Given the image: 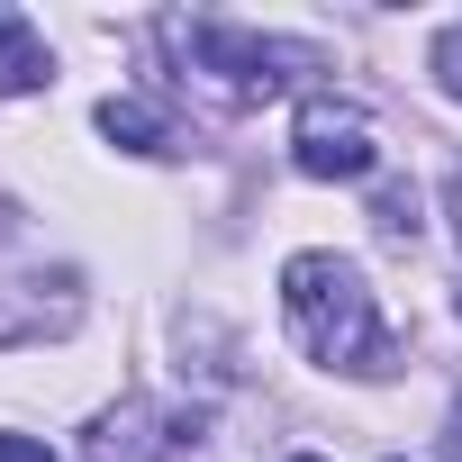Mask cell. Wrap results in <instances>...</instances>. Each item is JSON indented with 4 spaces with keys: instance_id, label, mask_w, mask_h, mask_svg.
Wrapping results in <instances>:
<instances>
[{
    "instance_id": "cell-1",
    "label": "cell",
    "mask_w": 462,
    "mask_h": 462,
    "mask_svg": "<svg viewBox=\"0 0 462 462\" xmlns=\"http://www.w3.org/2000/svg\"><path fill=\"white\" fill-rule=\"evenodd\" d=\"M282 309H291V336L309 363L327 372H390V336H381V309L363 291V273L345 254H291L282 263Z\"/></svg>"
},
{
    "instance_id": "cell-2",
    "label": "cell",
    "mask_w": 462,
    "mask_h": 462,
    "mask_svg": "<svg viewBox=\"0 0 462 462\" xmlns=\"http://www.w3.org/2000/svg\"><path fill=\"white\" fill-rule=\"evenodd\" d=\"M199 408H172V399H118L82 444H91V462H190L199 453Z\"/></svg>"
},
{
    "instance_id": "cell-3",
    "label": "cell",
    "mask_w": 462,
    "mask_h": 462,
    "mask_svg": "<svg viewBox=\"0 0 462 462\" xmlns=\"http://www.w3.org/2000/svg\"><path fill=\"white\" fill-rule=\"evenodd\" d=\"M181 46H190L199 73H217L226 91H245V100H273L291 73L318 64L309 46H282V37H254V28H181Z\"/></svg>"
},
{
    "instance_id": "cell-4",
    "label": "cell",
    "mask_w": 462,
    "mask_h": 462,
    "mask_svg": "<svg viewBox=\"0 0 462 462\" xmlns=\"http://www.w3.org/2000/svg\"><path fill=\"white\" fill-rule=\"evenodd\" d=\"M291 163H300L309 181H363V172L381 163V136H372L363 109H345V100H309L300 127H291Z\"/></svg>"
},
{
    "instance_id": "cell-5",
    "label": "cell",
    "mask_w": 462,
    "mask_h": 462,
    "mask_svg": "<svg viewBox=\"0 0 462 462\" xmlns=\"http://www.w3.org/2000/svg\"><path fill=\"white\" fill-rule=\"evenodd\" d=\"M46 37L19 19V10H0V91H46Z\"/></svg>"
},
{
    "instance_id": "cell-6",
    "label": "cell",
    "mask_w": 462,
    "mask_h": 462,
    "mask_svg": "<svg viewBox=\"0 0 462 462\" xmlns=\"http://www.w3.org/2000/svg\"><path fill=\"white\" fill-rule=\"evenodd\" d=\"M100 136H118L127 154H172V127L145 100H100Z\"/></svg>"
},
{
    "instance_id": "cell-7",
    "label": "cell",
    "mask_w": 462,
    "mask_h": 462,
    "mask_svg": "<svg viewBox=\"0 0 462 462\" xmlns=\"http://www.w3.org/2000/svg\"><path fill=\"white\" fill-rule=\"evenodd\" d=\"M435 82H444V91L462 100V19H453V28L435 37Z\"/></svg>"
},
{
    "instance_id": "cell-8",
    "label": "cell",
    "mask_w": 462,
    "mask_h": 462,
    "mask_svg": "<svg viewBox=\"0 0 462 462\" xmlns=\"http://www.w3.org/2000/svg\"><path fill=\"white\" fill-rule=\"evenodd\" d=\"M0 462H55L46 444H28V435H0Z\"/></svg>"
},
{
    "instance_id": "cell-9",
    "label": "cell",
    "mask_w": 462,
    "mask_h": 462,
    "mask_svg": "<svg viewBox=\"0 0 462 462\" xmlns=\"http://www.w3.org/2000/svg\"><path fill=\"white\" fill-rule=\"evenodd\" d=\"M444 462H462V426H453V435H444Z\"/></svg>"
},
{
    "instance_id": "cell-10",
    "label": "cell",
    "mask_w": 462,
    "mask_h": 462,
    "mask_svg": "<svg viewBox=\"0 0 462 462\" xmlns=\"http://www.w3.org/2000/svg\"><path fill=\"white\" fill-rule=\"evenodd\" d=\"M453 226H462V172H453Z\"/></svg>"
}]
</instances>
